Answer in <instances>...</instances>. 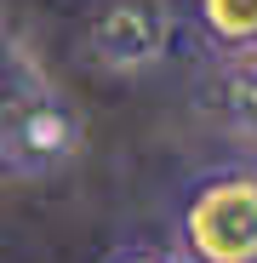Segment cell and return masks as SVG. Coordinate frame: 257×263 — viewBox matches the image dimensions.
<instances>
[{"mask_svg":"<svg viewBox=\"0 0 257 263\" xmlns=\"http://www.w3.org/2000/svg\"><path fill=\"white\" fill-rule=\"evenodd\" d=\"M80 155V115L57 92L29 34L0 12V172L46 178Z\"/></svg>","mask_w":257,"mask_h":263,"instance_id":"1","label":"cell"},{"mask_svg":"<svg viewBox=\"0 0 257 263\" xmlns=\"http://www.w3.org/2000/svg\"><path fill=\"white\" fill-rule=\"evenodd\" d=\"M177 263H257V160L206 166L171 206Z\"/></svg>","mask_w":257,"mask_h":263,"instance_id":"2","label":"cell"},{"mask_svg":"<svg viewBox=\"0 0 257 263\" xmlns=\"http://www.w3.org/2000/svg\"><path fill=\"white\" fill-rule=\"evenodd\" d=\"M86 63L103 74H149L177 46V6L171 0H97L86 17Z\"/></svg>","mask_w":257,"mask_h":263,"instance_id":"3","label":"cell"},{"mask_svg":"<svg viewBox=\"0 0 257 263\" xmlns=\"http://www.w3.org/2000/svg\"><path fill=\"white\" fill-rule=\"evenodd\" d=\"M206 103L229 138L257 155V58H211Z\"/></svg>","mask_w":257,"mask_h":263,"instance_id":"4","label":"cell"},{"mask_svg":"<svg viewBox=\"0 0 257 263\" xmlns=\"http://www.w3.org/2000/svg\"><path fill=\"white\" fill-rule=\"evenodd\" d=\"M194 29L211 58H257V0H194Z\"/></svg>","mask_w":257,"mask_h":263,"instance_id":"5","label":"cell"},{"mask_svg":"<svg viewBox=\"0 0 257 263\" xmlns=\"http://www.w3.org/2000/svg\"><path fill=\"white\" fill-rule=\"evenodd\" d=\"M103 263H177V252H171V246H120Z\"/></svg>","mask_w":257,"mask_h":263,"instance_id":"6","label":"cell"}]
</instances>
